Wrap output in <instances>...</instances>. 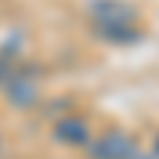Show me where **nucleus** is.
Returning <instances> with one entry per match:
<instances>
[{"label":"nucleus","instance_id":"obj_5","mask_svg":"<svg viewBox=\"0 0 159 159\" xmlns=\"http://www.w3.org/2000/svg\"><path fill=\"white\" fill-rule=\"evenodd\" d=\"M134 159H159V156H156L153 150H150V153H147V150H137V156H134Z\"/></svg>","mask_w":159,"mask_h":159},{"label":"nucleus","instance_id":"obj_3","mask_svg":"<svg viewBox=\"0 0 159 159\" xmlns=\"http://www.w3.org/2000/svg\"><path fill=\"white\" fill-rule=\"evenodd\" d=\"M54 137L61 143H67V147H89L92 137H89V124L86 118H61V121L54 124Z\"/></svg>","mask_w":159,"mask_h":159},{"label":"nucleus","instance_id":"obj_4","mask_svg":"<svg viewBox=\"0 0 159 159\" xmlns=\"http://www.w3.org/2000/svg\"><path fill=\"white\" fill-rule=\"evenodd\" d=\"M3 92L10 96V102L13 105H32L35 102V96H38V86H35V80L29 76V73H19V70H13L10 76H7V83H3Z\"/></svg>","mask_w":159,"mask_h":159},{"label":"nucleus","instance_id":"obj_6","mask_svg":"<svg viewBox=\"0 0 159 159\" xmlns=\"http://www.w3.org/2000/svg\"><path fill=\"white\" fill-rule=\"evenodd\" d=\"M153 153H156V156H159V137H156V147H153Z\"/></svg>","mask_w":159,"mask_h":159},{"label":"nucleus","instance_id":"obj_2","mask_svg":"<svg viewBox=\"0 0 159 159\" xmlns=\"http://www.w3.org/2000/svg\"><path fill=\"white\" fill-rule=\"evenodd\" d=\"M134 156H137V140L124 130H108L89 143V159H134Z\"/></svg>","mask_w":159,"mask_h":159},{"label":"nucleus","instance_id":"obj_1","mask_svg":"<svg viewBox=\"0 0 159 159\" xmlns=\"http://www.w3.org/2000/svg\"><path fill=\"white\" fill-rule=\"evenodd\" d=\"M99 29L105 38H111V42H127V38H137V16L134 10L124 7V3H102L99 10Z\"/></svg>","mask_w":159,"mask_h":159}]
</instances>
